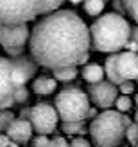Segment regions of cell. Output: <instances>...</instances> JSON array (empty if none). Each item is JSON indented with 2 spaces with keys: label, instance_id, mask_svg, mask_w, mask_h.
<instances>
[{
  "label": "cell",
  "instance_id": "6da1fadb",
  "mask_svg": "<svg viewBox=\"0 0 138 147\" xmlns=\"http://www.w3.org/2000/svg\"><path fill=\"white\" fill-rule=\"evenodd\" d=\"M90 28L72 9H55L46 13L33 26L30 52L39 66L61 68L89 61Z\"/></svg>",
  "mask_w": 138,
  "mask_h": 147
},
{
  "label": "cell",
  "instance_id": "7a4b0ae2",
  "mask_svg": "<svg viewBox=\"0 0 138 147\" xmlns=\"http://www.w3.org/2000/svg\"><path fill=\"white\" fill-rule=\"evenodd\" d=\"M131 31V24L122 15H118V13L101 15L90 26L92 48L103 53H116L129 42Z\"/></svg>",
  "mask_w": 138,
  "mask_h": 147
},
{
  "label": "cell",
  "instance_id": "3957f363",
  "mask_svg": "<svg viewBox=\"0 0 138 147\" xmlns=\"http://www.w3.org/2000/svg\"><path fill=\"white\" fill-rule=\"evenodd\" d=\"M131 123L133 121L123 112L105 109L92 119L89 132L98 147H120L125 140V131Z\"/></svg>",
  "mask_w": 138,
  "mask_h": 147
},
{
  "label": "cell",
  "instance_id": "277c9868",
  "mask_svg": "<svg viewBox=\"0 0 138 147\" xmlns=\"http://www.w3.org/2000/svg\"><path fill=\"white\" fill-rule=\"evenodd\" d=\"M64 0H0V24H28L52 13Z\"/></svg>",
  "mask_w": 138,
  "mask_h": 147
},
{
  "label": "cell",
  "instance_id": "5b68a950",
  "mask_svg": "<svg viewBox=\"0 0 138 147\" xmlns=\"http://www.w3.org/2000/svg\"><path fill=\"white\" fill-rule=\"evenodd\" d=\"M53 105L61 121H83L89 116L90 98L79 86H66L55 96Z\"/></svg>",
  "mask_w": 138,
  "mask_h": 147
},
{
  "label": "cell",
  "instance_id": "8992f818",
  "mask_svg": "<svg viewBox=\"0 0 138 147\" xmlns=\"http://www.w3.org/2000/svg\"><path fill=\"white\" fill-rule=\"evenodd\" d=\"M105 76L114 85H122L123 81L138 79V53L136 52H116L109 55L105 61Z\"/></svg>",
  "mask_w": 138,
  "mask_h": 147
},
{
  "label": "cell",
  "instance_id": "52a82bcc",
  "mask_svg": "<svg viewBox=\"0 0 138 147\" xmlns=\"http://www.w3.org/2000/svg\"><path fill=\"white\" fill-rule=\"evenodd\" d=\"M59 114L55 105L50 103H37L31 107V114H30V121L33 125V131L37 134H50L55 131L59 121Z\"/></svg>",
  "mask_w": 138,
  "mask_h": 147
},
{
  "label": "cell",
  "instance_id": "ba28073f",
  "mask_svg": "<svg viewBox=\"0 0 138 147\" xmlns=\"http://www.w3.org/2000/svg\"><path fill=\"white\" fill-rule=\"evenodd\" d=\"M120 96L118 85H114L112 81H98V83H90L89 86V98L90 101L99 109H110L116 103V98Z\"/></svg>",
  "mask_w": 138,
  "mask_h": 147
},
{
  "label": "cell",
  "instance_id": "9c48e42d",
  "mask_svg": "<svg viewBox=\"0 0 138 147\" xmlns=\"http://www.w3.org/2000/svg\"><path fill=\"white\" fill-rule=\"evenodd\" d=\"M31 31L26 24H0V44L7 48H24L30 42Z\"/></svg>",
  "mask_w": 138,
  "mask_h": 147
},
{
  "label": "cell",
  "instance_id": "30bf717a",
  "mask_svg": "<svg viewBox=\"0 0 138 147\" xmlns=\"http://www.w3.org/2000/svg\"><path fill=\"white\" fill-rule=\"evenodd\" d=\"M15 88L17 85H15V72H13V59L0 57V99L6 96H11Z\"/></svg>",
  "mask_w": 138,
  "mask_h": 147
},
{
  "label": "cell",
  "instance_id": "8fae6325",
  "mask_svg": "<svg viewBox=\"0 0 138 147\" xmlns=\"http://www.w3.org/2000/svg\"><path fill=\"white\" fill-rule=\"evenodd\" d=\"M7 136L11 138L13 142L17 144H26V142L31 140V134H33V125H31L30 119H24V118H15L13 123L7 127Z\"/></svg>",
  "mask_w": 138,
  "mask_h": 147
},
{
  "label": "cell",
  "instance_id": "7c38bea8",
  "mask_svg": "<svg viewBox=\"0 0 138 147\" xmlns=\"http://www.w3.org/2000/svg\"><path fill=\"white\" fill-rule=\"evenodd\" d=\"M31 88L39 96L53 94V90L57 88V79H55V77H50V76H41V77H37V79H33Z\"/></svg>",
  "mask_w": 138,
  "mask_h": 147
},
{
  "label": "cell",
  "instance_id": "4fadbf2b",
  "mask_svg": "<svg viewBox=\"0 0 138 147\" xmlns=\"http://www.w3.org/2000/svg\"><path fill=\"white\" fill-rule=\"evenodd\" d=\"M81 76H83V79L89 83V85L90 83H98V81L103 79L105 68L99 66V64H96V63H90V64H85V66H83Z\"/></svg>",
  "mask_w": 138,
  "mask_h": 147
},
{
  "label": "cell",
  "instance_id": "5bb4252c",
  "mask_svg": "<svg viewBox=\"0 0 138 147\" xmlns=\"http://www.w3.org/2000/svg\"><path fill=\"white\" fill-rule=\"evenodd\" d=\"M53 77L57 81L68 83L74 81L77 77V68L76 66H61V68H53Z\"/></svg>",
  "mask_w": 138,
  "mask_h": 147
},
{
  "label": "cell",
  "instance_id": "9a60e30c",
  "mask_svg": "<svg viewBox=\"0 0 138 147\" xmlns=\"http://www.w3.org/2000/svg\"><path fill=\"white\" fill-rule=\"evenodd\" d=\"M105 7V0H85L83 2V9L89 17H98Z\"/></svg>",
  "mask_w": 138,
  "mask_h": 147
},
{
  "label": "cell",
  "instance_id": "2e32d148",
  "mask_svg": "<svg viewBox=\"0 0 138 147\" xmlns=\"http://www.w3.org/2000/svg\"><path fill=\"white\" fill-rule=\"evenodd\" d=\"M63 132L66 134H85L87 129H85V119L83 121H63Z\"/></svg>",
  "mask_w": 138,
  "mask_h": 147
},
{
  "label": "cell",
  "instance_id": "e0dca14e",
  "mask_svg": "<svg viewBox=\"0 0 138 147\" xmlns=\"http://www.w3.org/2000/svg\"><path fill=\"white\" fill-rule=\"evenodd\" d=\"M114 105H116V110H120V112H129L133 109V105H135V101L129 98L127 94H122L116 98V103Z\"/></svg>",
  "mask_w": 138,
  "mask_h": 147
},
{
  "label": "cell",
  "instance_id": "ac0fdd59",
  "mask_svg": "<svg viewBox=\"0 0 138 147\" xmlns=\"http://www.w3.org/2000/svg\"><path fill=\"white\" fill-rule=\"evenodd\" d=\"M13 119H15V114L11 110H2L0 112V132H6L7 127L13 123Z\"/></svg>",
  "mask_w": 138,
  "mask_h": 147
},
{
  "label": "cell",
  "instance_id": "d6986e66",
  "mask_svg": "<svg viewBox=\"0 0 138 147\" xmlns=\"http://www.w3.org/2000/svg\"><path fill=\"white\" fill-rule=\"evenodd\" d=\"M13 98H15V103L17 105H22V103H26L28 98H30V90L26 88V85H22V86H17L15 90H13Z\"/></svg>",
  "mask_w": 138,
  "mask_h": 147
},
{
  "label": "cell",
  "instance_id": "ffe728a7",
  "mask_svg": "<svg viewBox=\"0 0 138 147\" xmlns=\"http://www.w3.org/2000/svg\"><path fill=\"white\" fill-rule=\"evenodd\" d=\"M125 138H127V142L129 144H133V145H138V123H131V125L127 127V131H125Z\"/></svg>",
  "mask_w": 138,
  "mask_h": 147
},
{
  "label": "cell",
  "instance_id": "44dd1931",
  "mask_svg": "<svg viewBox=\"0 0 138 147\" xmlns=\"http://www.w3.org/2000/svg\"><path fill=\"white\" fill-rule=\"evenodd\" d=\"M123 7L127 9V13L138 24V0H123Z\"/></svg>",
  "mask_w": 138,
  "mask_h": 147
},
{
  "label": "cell",
  "instance_id": "7402d4cb",
  "mask_svg": "<svg viewBox=\"0 0 138 147\" xmlns=\"http://www.w3.org/2000/svg\"><path fill=\"white\" fill-rule=\"evenodd\" d=\"M52 140L48 138V134H37V138H33V147H50Z\"/></svg>",
  "mask_w": 138,
  "mask_h": 147
},
{
  "label": "cell",
  "instance_id": "603a6c76",
  "mask_svg": "<svg viewBox=\"0 0 138 147\" xmlns=\"http://www.w3.org/2000/svg\"><path fill=\"white\" fill-rule=\"evenodd\" d=\"M118 88H120V92H122V94H133V92H135V88H136V86H135V83H133V81H123L122 83V85H118Z\"/></svg>",
  "mask_w": 138,
  "mask_h": 147
},
{
  "label": "cell",
  "instance_id": "cb8c5ba5",
  "mask_svg": "<svg viewBox=\"0 0 138 147\" xmlns=\"http://www.w3.org/2000/svg\"><path fill=\"white\" fill-rule=\"evenodd\" d=\"M13 105H17V103H15V98H13V94H11V96H6V98L0 99V109H2V110H9Z\"/></svg>",
  "mask_w": 138,
  "mask_h": 147
},
{
  "label": "cell",
  "instance_id": "d4e9b609",
  "mask_svg": "<svg viewBox=\"0 0 138 147\" xmlns=\"http://www.w3.org/2000/svg\"><path fill=\"white\" fill-rule=\"evenodd\" d=\"M70 147H92V145H90V142H87V140H85V138L77 136V138H74V140H72Z\"/></svg>",
  "mask_w": 138,
  "mask_h": 147
},
{
  "label": "cell",
  "instance_id": "484cf974",
  "mask_svg": "<svg viewBox=\"0 0 138 147\" xmlns=\"http://www.w3.org/2000/svg\"><path fill=\"white\" fill-rule=\"evenodd\" d=\"M50 147H70V145H68V142L64 140L63 136H53L52 138V145Z\"/></svg>",
  "mask_w": 138,
  "mask_h": 147
},
{
  "label": "cell",
  "instance_id": "4316f807",
  "mask_svg": "<svg viewBox=\"0 0 138 147\" xmlns=\"http://www.w3.org/2000/svg\"><path fill=\"white\" fill-rule=\"evenodd\" d=\"M22 52H24V48H7L6 50V53L9 57H18V55H22Z\"/></svg>",
  "mask_w": 138,
  "mask_h": 147
},
{
  "label": "cell",
  "instance_id": "83f0119b",
  "mask_svg": "<svg viewBox=\"0 0 138 147\" xmlns=\"http://www.w3.org/2000/svg\"><path fill=\"white\" fill-rule=\"evenodd\" d=\"M9 145H11V138L7 136V132L0 134V147H9Z\"/></svg>",
  "mask_w": 138,
  "mask_h": 147
},
{
  "label": "cell",
  "instance_id": "f1b7e54d",
  "mask_svg": "<svg viewBox=\"0 0 138 147\" xmlns=\"http://www.w3.org/2000/svg\"><path fill=\"white\" fill-rule=\"evenodd\" d=\"M125 46H127L129 52H136V53H138V44H136V40H135V39H129V42H127Z\"/></svg>",
  "mask_w": 138,
  "mask_h": 147
},
{
  "label": "cell",
  "instance_id": "f546056e",
  "mask_svg": "<svg viewBox=\"0 0 138 147\" xmlns=\"http://www.w3.org/2000/svg\"><path fill=\"white\" fill-rule=\"evenodd\" d=\"M30 114H31V107H30V109H22V110H20V116H18V118L30 119Z\"/></svg>",
  "mask_w": 138,
  "mask_h": 147
},
{
  "label": "cell",
  "instance_id": "4dcf8cb0",
  "mask_svg": "<svg viewBox=\"0 0 138 147\" xmlns=\"http://www.w3.org/2000/svg\"><path fill=\"white\" fill-rule=\"evenodd\" d=\"M131 39H135V40H136V44H138V26H136V28H133V31H131Z\"/></svg>",
  "mask_w": 138,
  "mask_h": 147
},
{
  "label": "cell",
  "instance_id": "1f68e13d",
  "mask_svg": "<svg viewBox=\"0 0 138 147\" xmlns=\"http://www.w3.org/2000/svg\"><path fill=\"white\" fill-rule=\"evenodd\" d=\"M96 116H98L96 109H92V107H90V110H89V116H87V118H96Z\"/></svg>",
  "mask_w": 138,
  "mask_h": 147
},
{
  "label": "cell",
  "instance_id": "d6a6232c",
  "mask_svg": "<svg viewBox=\"0 0 138 147\" xmlns=\"http://www.w3.org/2000/svg\"><path fill=\"white\" fill-rule=\"evenodd\" d=\"M70 2H72V4H81L83 0H70Z\"/></svg>",
  "mask_w": 138,
  "mask_h": 147
},
{
  "label": "cell",
  "instance_id": "836d02e7",
  "mask_svg": "<svg viewBox=\"0 0 138 147\" xmlns=\"http://www.w3.org/2000/svg\"><path fill=\"white\" fill-rule=\"evenodd\" d=\"M135 105H136V107H138V94L135 96Z\"/></svg>",
  "mask_w": 138,
  "mask_h": 147
},
{
  "label": "cell",
  "instance_id": "e575fe53",
  "mask_svg": "<svg viewBox=\"0 0 138 147\" xmlns=\"http://www.w3.org/2000/svg\"><path fill=\"white\" fill-rule=\"evenodd\" d=\"M135 121L138 123V110H136V116H135Z\"/></svg>",
  "mask_w": 138,
  "mask_h": 147
},
{
  "label": "cell",
  "instance_id": "d590c367",
  "mask_svg": "<svg viewBox=\"0 0 138 147\" xmlns=\"http://www.w3.org/2000/svg\"><path fill=\"white\" fill-rule=\"evenodd\" d=\"M0 112H2V109H0Z\"/></svg>",
  "mask_w": 138,
  "mask_h": 147
}]
</instances>
